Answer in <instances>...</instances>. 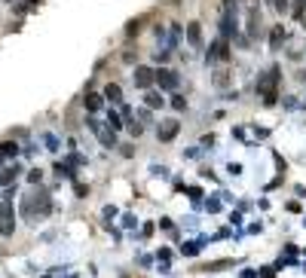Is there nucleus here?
<instances>
[{
  "label": "nucleus",
  "mask_w": 306,
  "mask_h": 278,
  "mask_svg": "<svg viewBox=\"0 0 306 278\" xmlns=\"http://www.w3.org/2000/svg\"><path fill=\"white\" fill-rule=\"evenodd\" d=\"M175 135H178V123H175V119L163 123V129H160V141H172Z\"/></svg>",
  "instance_id": "obj_6"
},
{
  "label": "nucleus",
  "mask_w": 306,
  "mask_h": 278,
  "mask_svg": "<svg viewBox=\"0 0 306 278\" xmlns=\"http://www.w3.org/2000/svg\"><path fill=\"white\" fill-rule=\"evenodd\" d=\"M16 144H4V147H0V156H16Z\"/></svg>",
  "instance_id": "obj_11"
},
{
  "label": "nucleus",
  "mask_w": 306,
  "mask_h": 278,
  "mask_svg": "<svg viewBox=\"0 0 306 278\" xmlns=\"http://www.w3.org/2000/svg\"><path fill=\"white\" fill-rule=\"evenodd\" d=\"M153 76L160 79V86H163V89H178V76H175L172 70H160V73H153Z\"/></svg>",
  "instance_id": "obj_4"
},
{
  "label": "nucleus",
  "mask_w": 306,
  "mask_h": 278,
  "mask_svg": "<svg viewBox=\"0 0 306 278\" xmlns=\"http://www.w3.org/2000/svg\"><path fill=\"white\" fill-rule=\"evenodd\" d=\"M172 104H175V110H184V104H187V101H184L181 95H175V98H172Z\"/></svg>",
  "instance_id": "obj_13"
},
{
  "label": "nucleus",
  "mask_w": 306,
  "mask_h": 278,
  "mask_svg": "<svg viewBox=\"0 0 306 278\" xmlns=\"http://www.w3.org/2000/svg\"><path fill=\"white\" fill-rule=\"evenodd\" d=\"M49 208H52V202H49V196L46 193H34V196H28L25 199V217L28 220H34V214L37 217H43V214H49Z\"/></svg>",
  "instance_id": "obj_1"
},
{
  "label": "nucleus",
  "mask_w": 306,
  "mask_h": 278,
  "mask_svg": "<svg viewBox=\"0 0 306 278\" xmlns=\"http://www.w3.org/2000/svg\"><path fill=\"white\" fill-rule=\"evenodd\" d=\"M260 92H263V101L266 104H276V70L266 73V79L260 83Z\"/></svg>",
  "instance_id": "obj_3"
},
{
  "label": "nucleus",
  "mask_w": 306,
  "mask_h": 278,
  "mask_svg": "<svg viewBox=\"0 0 306 278\" xmlns=\"http://www.w3.org/2000/svg\"><path fill=\"white\" fill-rule=\"evenodd\" d=\"M282 37H285V34H282V31H273V49H276V46H279V43H282Z\"/></svg>",
  "instance_id": "obj_14"
},
{
  "label": "nucleus",
  "mask_w": 306,
  "mask_h": 278,
  "mask_svg": "<svg viewBox=\"0 0 306 278\" xmlns=\"http://www.w3.org/2000/svg\"><path fill=\"white\" fill-rule=\"evenodd\" d=\"M147 104H150V107H163V98L150 92V95H147Z\"/></svg>",
  "instance_id": "obj_12"
},
{
  "label": "nucleus",
  "mask_w": 306,
  "mask_h": 278,
  "mask_svg": "<svg viewBox=\"0 0 306 278\" xmlns=\"http://www.w3.org/2000/svg\"><path fill=\"white\" fill-rule=\"evenodd\" d=\"M242 278H254V272H251V269H245V272H242Z\"/></svg>",
  "instance_id": "obj_15"
},
{
  "label": "nucleus",
  "mask_w": 306,
  "mask_h": 278,
  "mask_svg": "<svg viewBox=\"0 0 306 278\" xmlns=\"http://www.w3.org/2000/svg\"><path fill=\"white\" fill-rule=\"evenodd\" d=\"M28 4H37V0H28Z\"/></svg>",
  "instance_id": "obj_16"
},
{
  "label": "nucleus",
  "mask_w": 306,
  "mask_h": 278,
  "mask_svg": "<svg viewBox=\"0 0 306 278\" xmlns=\"http://www.w3.org/2000/svg\"><path fill=\"white\" fill-rule=\"evenodd\" d=\"M13 229H16L13 205H10V199H0V232H4V235H13Z\"/></svg>",
  "instance_id": "obj_2"
},
{
  "label": "nucleus",
  "mask_w": 306,
  "mask_h": 278,
  "mask_svg": "<svg viewBox=\"0 0 306 278\" xmlns=\"http://www.w3.org/2000/svg\"><path fill=\"white\" fill-rule=\"evenodd\" d=\"M150 79H153V70H150V67H138V70H135V83H138L141 89L150 86Z\"/></svg>",
  "instance_id": "obj_7"
},
{
  "label": "nucleus",
  "mask_w": 306,
  "mask_h": 278,
  "mask_svg": "<svg viewBox=\"0 0 306 278\" xmlns=\"http://www.w3.org/2000/svg\"><path fill=\"white\" fill-rule=\"evenodd\" d=\"M86 107H89V110H98V107H101V98H98V95H86Z\"/></svg>",
  "instance_id": "obj_9"
},
{
  "label": "nucleus",
  "mask_w": 306,
  "mask_h": 278,
  "mask_svg": "<svg viewBox=\"0 0 306 278\" xmlns=\"http://www.w3.org/2000/svg\"><path fill=\"white\" fill-rule=\"evenodd\" d=\"M187 37H190V43H193V46H199V40H202L199 25H190V28H187Z\"/></svg>",
  "instance_id": "obj_8"
},
{
  "label": "nucleus",
  "mask_w": 306,
  "mask_h": 278,
  "mask_svg": "<svg viewBox=\"0 0 306 278\" xmlns=\"http://www.w3.org/2000/svg\"><path fill=\"white\" fill-rule=\"evenodd\" d=\"M226 55H230V52H226V40H217V43L211 46V55H208V58H211V61H226Z\"/></svg>",
  "instance_id": "obj_5"
},
{
  "label": "nucleus",
  "mask_w": 306,
  "mask_h": 278,
  "mask_svg": "<svg viewBox=\"0 0 306 278\" xmlns=\"http://www.w3.org/2000/svg\"><path fill=\"white\" fill-rule=\"evenodd\" d=\"M104 95H107L110 101H120V86H107V89H104Z\"/></svg>",
  "instance_id": "obj_10"
}]
</instances>
